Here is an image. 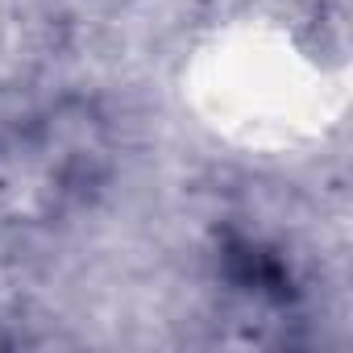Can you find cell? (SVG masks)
Here are the masks:
<instances>
[{
    "mask_svg": "<svg viewBox=\"0 0 353 353\" xmlns=\"http://www.w3.org/2000/svg\"><path fill=\"white\" fill-rule=\"evenodd\" d=\"M17 345H21V336L13 332V324L0 320V353H5V349H17Z\"/></svg>",
    "mask_w": 353,
    "mask_h": 353,
    "instance_id": "cell-1",
    "label": "cell"
}]
</instances>
